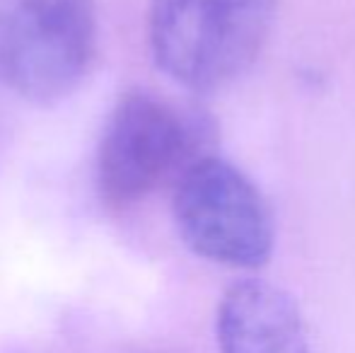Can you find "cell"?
<instances>
[{
  "mask_svg": "<svg viewBox=\"0 0 355 353\" xmlns=\"http://www.w3.org/2000/svg\"><path fill=\"white\" fill-rule=\"evenodd\" d=\"M276 12L278 0H150V56L177 85L213 92L254 66Z\"/></svg>",
  "mask_w": 355,
  "mask_h": 353,
  "instance_id": "obj_1",
  "label": "cell"
},
{
  "mask_svg": "<svg viewBox=\"0 0 355 353\" xmlns=\"http://www.w3.org/2000/svg\"><path fill=\"white\" fill-rule=\"evenodd\" d=\"M97 46V0H0V85L27 102L78 92Z\"/></svg>",
  "mask_w": 355,
  "mask_h": 353,
  "instance_id": "obj_2",
  "label": "cell"
},
{
  "mask_svg": "<svg viewBox=\"0 0 355 353\" xmlns=\"http://www.w3.org/2000/svg\"><path fill=\"white\" fill-rule=\"evenodd\" d=\"M206 126L150 89H128L104 121L94 177L104 201L128 206L201 157Z\"/></svg>",
  "mask_w": 355,
  "mask_h": 353,
  "instance_id": "obj_3",
  "label": "cell"
},
{
  "mask_svg": "<svg viewBox=\"0 0 355 353\" xmlns=\"http://www.w3.org/2000/svg\"><path fill=\"white\" fill-rule=\"evenodd\" d=\"M172 218L182 242L220 266L261 268L276 227L266 198L232 162L203 153L174 182Z\"/></svg>",
  "mask_w": 355,
  "mask_h": 353,
  "instance_id": "obj_4",
  "label": "cell"
},
{
  "mask_svg": "<svg viewBox=\"0 0 355 353\" xmlns=\"http://www.w3.org/2000/svg\"><path fill=\"white\" fill-rule=\"evenodd\" d=\"M215 336L220 353H312L297 302L263 278H242L225 291Z\"/></svg>",
  "mask_w": 355,
  "mask_h": 353,
  "instance_id": "obj_5",
  "label": "cell"
}]
</instances>
